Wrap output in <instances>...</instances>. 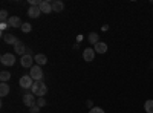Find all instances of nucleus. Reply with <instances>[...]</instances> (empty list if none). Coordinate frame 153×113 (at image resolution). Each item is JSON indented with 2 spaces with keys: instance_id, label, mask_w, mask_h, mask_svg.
<instances>
[{
  "instance_id": "nucleus-2",
  "label": "nucleus",
  "mask_w": 153,
  "mask_h": 113,
  "mask_svg": "<svg viewBox=\"0 0 153 113\" xmlns=\"http://www.w3.org/2000/svg\"><path fill=\"white\" fill-rule=\"evenodd\" d=\"M29 75H31V78H32L34 81H42V80H43V70H42V67L38 66V64H34V66L31 67Z\"/></svg>"
},
{
  "instance_id": "nucleus-7",
  "label": "nucleus",
  "mask_w": 153,
  "mask_h": 113,
  "mask_svg": "<svg viewBox=\"0 0 153 113\" xmlns=\"http://www.w3.org/2000/svg\"><path fill=\"white\" fill-rule=\"evenodd\" d=\"M83 58H84V61H87V63L94 61V58H95V49H92V47L84 49V51H83Z\"/></svg>"
},
{
  "instance_id": "nucleus-20",
  "label": "nucleus",
  "mask_w": 153,
  "mask_h": 113,
  "mask_svg": "<svg viewBox=\"0 0 153 113\" xmlns=\"http://www.w3.org/2000/svg\"><path fill=\"white\" fill-rule=\"evenodd\" d=\"M20 29H22V32H25V34H29V32H31V29H32V26H31L29 23H23Z\"/></svg>"
},
{
  "instance_id": "nucleus-10",
  "label": "nucleus",
  "mask_w": 153,
  "mask_h": 113,
  "mask_svg": "<svg viewBox=\"0 0 153 113\" xmlns=\"http://www.w3.org/2000/svg\"><path fill=\"white\" fill-rule=\"evenodd\" d=\"M14 49H16V54H19L20 57H23L25 54H26V51H28V49H26V46H25L20 40L16 43V46H14Z\"/></svg>"
},
{
  "instance_id": "nucleus-9",
  "label": "nucleus",
  "mask_w": 153,
  "mask_h": 113,
  "mask_svg": "<svg viewBox=\"0 0 153 113\" xmlns=\"http://www.w3.org/2000/svg\"><path fill=\"white\" fill-rule=\"evenodd\" d=\"M8 24L11 28H22V20H20V17H17V16H12V17H9V20H8Z\"/></svg>"
},
{
  "instance_id": "nucleus-28",
  "label": "nucleus",
  "mask_w": 153,
  "mask_h": 113,
  "mask_svg": "<svg viewBox=\"0 0 153 113\" xmlns=\"http://www.w3.org/2000/svg\"><path fill=\"white\" fill-rule=\"evenodd\" d=\"M152 12H153V11H152Z\"/></svg>"
},
{
  "instance_id": "nucleus-18",
  "label": "nucleus",
  "mask_w": 153,
  "mask_h": 113,
  "mask_svg": "<svg viewBox=\"0 0 153 113\" xmlns=\"http://www.w3.org/2000/svg\"><path fill=\"white\" fill-rule=\"evenodd\" d=\"M144 110L147 113H153V99H147L144 104Z\"/></svg>"
},
{
  "instance_id": "nucleus-21",
  "label": "nucleus",
  "mask_w": 153,
  "mask_h": 113,
  "mask_svg": "<svg viewBox=\"0 0 153 113\" xmlns=\"http://www.w3.org/2000/svg\"><path fill=\"white\" fill-rule=\"evenodd\" d=\"M37 106L40 107V109L45 107V106H46V99H45V98H37Z\"/></svg>"
},
{
  "instance_id": "nucleus-11",
  "label": "nucleus",
  "mask_w": 153,
  "mask_h": 113,
  "mask_svg": "<svg viewBox=\"0 0 153 113\" xmlns=\"http://www.w3.org/2000/svg\"><path fill=\"white\" fill-rule=\"evenodd\" d=\"M40 14H42L40 6H31V8L28 9V16H29L31 18H37V17H40Z\"/></svg>"
},
{
  "instance_id": "nucleus-27",
  "label": "nucleus",
  "mask_w": 153,
  "mask_h": 113,
  "mask_svg": "<svg viewBox=\"0 0 153 113\" xmlns=\"http://www.w3.org/2000/svg\"><path fill=\"white\" fill-rule=\"evenodd\" d=\"M86 104H87V107H91V109H92V107H94V106H92V101H87V103H86Z\"/></svg>"
},
{
  "instance_id": "nucleus-5",
  "label": "nucleus",
  "mask_w": 153,
  "mask_h": 113,
  "mask_svg": "<svg viewBox=\"0 0 153 113\" xmlns=\"http://www.w3.org/2000/svg\"><path fill=\"white\" fill-rule=\"evenodd\" d=\"M35 95L34 93H25L22 98H23V104L26 106V107H34V106H37V101H35V98H34Z\"/></svg>"
},
{
  "instance_id": "nucleus-19",
  "label": "nucleus",
  "mask_w": 153,
  "mask_h": 113,
  "mask_svg": "<svg viewBox=\"0 0 153 113\" xmlns=\"http://www.w3.org/2000/svg\"><path fill=\"white\" fill-rule=\"evenodd\" d=\"M9 78H11V73L9 72H6V70L0 72V81H2V83H6Z\"/></svg>"
},
{
  "instance_id": "nucleus-25",
  "label": "nucleus",
  "mask_w": 153,
  "mask_h": 113,
  "mask_svg": "<svg viewBox=\"0 0 153 113\" xmlns=\"http://www.w3.org/2000/svg\"><path fill=\"white\" fill-rule=\"evenodd\" d=\"M0 26H2V29H6V26H8V23H6V21H2V23H0Z\"/></svg>"
},
{
  "instance_id": "nucleus-6",
  "label": "nucleus",
  "mask_w": 153,
  "mask_h": 113,
  "mask_svg": "<svg viewBox=\"0 0 153 113\" xmlns=\"http://www.w3.org/2000/svg\"><path fill=\"white\" fill-rule=\"evenodd\" d=\"M0 61H2L3 66H14L16 64V57H14V54H3Z\"/></svg>"
},
{
  "instance_id": "nucleus-3",
  "label": "nucleus",
  "mask_w": 153,
  "mask_h": 113,
  "mask_svg": "<svg viewBox=\"0 0 153 113\" xmlns=\"http://www.w3.org/2000/svg\"><path fill=\"white\" fill-rule=\"evenodd\" d=\"M19 84H20L22 89H32L34 80L31 78V75H23V77L20 78V81H19Z\"/></svg>"
},
{
  "instance_id": "nucleus-16",
  "label": "nucleus",
  "mask_w": 153,
  "mask_h": 113,
  "mask_svg": "<svg viewBox=\"0 0 153 113\" xmlns=\"http://www.w3.org/2000/svg\"><path fill=\"white\" fill-rule=\"evenodd\" d=\"M6 95H9V84L8 83H2L0 84V96H6Z\"/></svg>"
},
{
  "instance_id": "nucleus-24",
  "label": "nucleus",
  "mask_w": 153,
  "mask_h": 113,
  "mask_svg": "<svg viewBox=\"0 0 153 113\" xmlns=\"http://www.w3.org/2000/svg\"><path fill=\"white\" fill-rule=\"evenodd\" d=\"M29 112H31V113H40V107H38V106H34V107H31Z\"/></svg>"
},
{
  "instance_id": "nucleus-15",
  "label": "nucleus",
  "mask_w": 153,
  "mask_h": 113,
  "mask_svg": "<svg viewBox=\"0 0 153 113\" xmlns=\"http://www.w3.org/2000/svg\"><path fill=\"white\" fill-rule=\"evenodd\" d=\"M63 9H65V3H63V2H60V0L52 2V11L54 12H61Z\"/></svg>"
},
{
  "instance_id": "nucleus-12",
  "label": "nucleus",
  "mask_w": 153,
  "mask_h": 113,
  "mask_svg": "<svg viewBox=\"0 0 153 113\" xmlns=\"http://www.w3.org/2000/svg\"><path fill=\"white\" fill-rule=\"evenodd\" d=\"M34 61L37 63L38 66H45L46 63H48V57H46L45 54H37V55L34 57Z\"/></svg>"
},
{
  "instance_id": "nucleus-14",
  "label": "nucleus",
  "mask_w": 153,
  "mask_h": 113,
  "mask_svg": "<svg viewBox=\"0 0 153 113\" xmlns=\"http://www.w3.org/2000/svg\"><path fill=\"white\" fill-rule=\"evenodd\" d=\"M3 40H5V43H8V44H14L16 46V43L19 41V38L16 35H12V34H6V35H3Z\"/></svg>"
},
{
  "instance_id": "nucleus-23",
  "label": "nucleus",
  "mask_w": 153,
  "mask_h": 113,
  "mask_svg": "<svg viewBox=\"0 0 153 113\" xmlns=\"http://www.w3.org/2000/svg\"><path fill=\"white\" fill-rule=\"evenodd\" d=\"M89 113H106L101 107H92L91 110H89Z\"/></svg>"
},
{
  "instance_id": "nucleus-26",
  "label": "nucleus",
  "mask_w": 153,
  "mask_h": 113,
  "mask_svg": "<svg viewBox=\"0 0 153 113\" xmlns=\"http://www.w3.org/2000/svg\"><path fill=\"white\" fill-rule=\"evenodd\" d=\"M81 40H83V35H78V37H76V41H78V43H80Z\"/></svg>"
},
{
  "instance_id": "nucleus-4",
  "label": "nucleus",
  "mask_w": 153,
  "mask_h": 113,
  "mask_svg": "<svg viewBox=\"0 0 153 113\" xmlns=\"http://www.w3.org/2000/svg\"><path fill=\"white\" fill-rule=\"evenodd\" d=\"M20 64L22 67H26V69H31L34 66V58L31 54H25L22 58H20Z\"/></svg>"
},
{
  "instance_id": "nucleus-8",
  "label": "nucleus",
  "mask_w": 153,
  "mask_h": 113,
  "mask_svg": "<svg viewBox=\"0 0 153 113\" xmlns=\"http://www.w3.org/2000/svg\"><path fill=\"white\" fill-rule=\"evenodd\" d=\"M40 11H42V14H51V12H54L52 11V3L43 0L42 5H40Z\"/></svg>"
},
{
  "instance_id": "nucleus-17",
  "label": "nucleus",
  "mask_w": 153,
  "mask_h": 113,
  "mask_svg": "<svg viewBox=\"0 0 153 113\" xmlns=\"http://www.w3.org/2000/svg\"><path fill=\"white\" fill-rule=\"evenodd\" d=\"M89 43L91 44H97V43H100V37H98V34H95V32H92L91 35H89Z\"/></svg>"
},
{
  "instance_id": "nucleus-13",
  "label": "nucleus",
  "mask_w": 153,
  "mask_h": 113,
  "mask_svg": "<svg viewBox=\"0 0 153 113\" xmlns=\"http://www.w3.org/2000/svg\"><path fill=\"white\" fill-rule=\"evenodd\" d=\"M107 52V43L100 41L95 44V54H106Z\"/></svg>"
},
{
  "instance_id": "nucleus-1",
  "label": "nucleus",
  "mask_w": 153,
  "mask_h": 113,
  "mask_svg": "<svg viewBox=\"0 0 153 113\" xmlns=\"http://www.w3.org/2000/svg\"><path fill=\"white\" fill-rule=\"evenodd\" d=\"M32 93L38 98H43L46 93H48V86L43 83V81H34V86H32Z\"/></svg>"
},
{
  "instance_id": "nucleus-22",
  "label": "nucleus",
  "mask_w": 153,
  "mask_h": 113,
  "mask_svg": "<svg viewBox=\"0 0 153 113\" xmlns=\"http://www.w3.org/2000/svg\"><path fill=\"white\" fill-rule=\"evenodd\" d=\"M6 18H8V11L6 9H2V11H0V20L5 21Z\"/></svg>"
}]
</instances>
